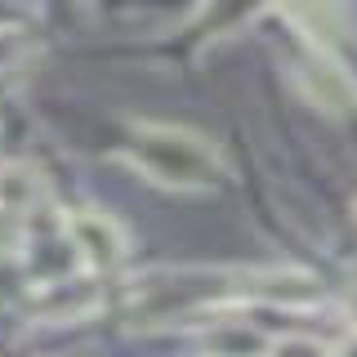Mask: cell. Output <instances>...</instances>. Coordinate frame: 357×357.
I'll use <instances>...</instances> for the list:
<instances>
[{
  "mask_svg": "<svg viewBox=\"0 0 357 357\" xmlns=\"http://www.w3.org/2000/svg\"><path fill=\"white\" fill-rule=\"evenodd\" d=\"M40 201V170L27 161H5L0 165V215L22 219Z\"/></svg>",
  "mask_w": 357,
  "mask_h": 357,
  "instance_id": "cell-4",
  "label": "cell"
},
{
  "mask_svg": "<svg viewBox=\"0 0 357 357\" xmlns=\"http://www.w3.org/2000/svg\"><path fill=\"white\" fill-rule=\"evenodd\" d=\"M353 223H357V206H353Z\"/></svg>",
  "mask_w": 357,
  "mask_h": 357,
  "instance_id": "cell-7",
  "label": "cell"
},
{
  "mask_svg": "<svg viewBox=\"0 0 357 357\" xmlns=\"http://www.w3.org/2000/svg\"><path fill=\"white\" fill-rule=\"evenodd\" d=\"M67 237H72L76 255H81L89 273H107V268L126 259V232L103 210H72L67 215Z\"/></svg>",
  "mask_w": 357,
  "mask_h": 357,
  "instance_id": "cell-2",
  "label": "cell"
},
{
  "mask_svg": "<svg viewBox=\"0 0 357 357\" xmlns=\"http://www.w3.org/2000/svg\"><path fill=\"white\" fill-rule=\"evenodd\" d=\"M331 357H357V331H353V335H349V340H344V344H340V349H335Z\"/></svg>",
  "mask_w": 357,
  "mask_h": 357,
  "instance_id": "cell-6",
  "label": "cell"
},
{
  "mask_svg": "<svg viewBox=\"0 0 357 357\" xmlns=\"http://www.w3.org/2000/svg\"><path fill=\"white\" fill-rule=\"evenodd\" d=\"M264 357H331V349L317 344V340H308V335H286V340L268 344Z\"/></svg>",
  "mask_w": 357,
  "mask_h": 357,
  "instance_id": "cell-5",
  "label": "cell"
},
{
  "mask_svg": "<svg viewBox=\"0 0 357 357\" xmlns=\"http://www.w3.org/2000/svg\"><path fill=\"white\" fill-rule=\"evenodd\" d=\"M126 161L143 178H152L161 188H183V192L188 188H210L223 174V156L215 152V143L178 126H139Z\"/></svg>",
  "mask_w": 357,
  "mask_h": 357,
  "instance_id": "cell-1",
  "label": "cell"
},
{
  "mask_svg": "<svg viewBox=\"0 0 357 357\" xmlns=\"http://www.w3.org/2000/svg\"><path fill=\"white\" fill-rule=\"evenodd\" d=\"M299 85H304V94L312 103L326 107V112H353L357 107V85L331 59H308L299 67Z\"/></svg>",
  "mask_w": 357,
  "mask_h": 357,
  "instance_id": "cell-3",
  "label": "cell"
}]
</instances>
